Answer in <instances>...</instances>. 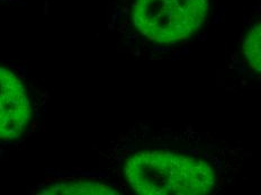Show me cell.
<instances>
[{"mask_svg": "<svg viewBox=\"0 0 261 195\" xmlns=\"http://www.w3.org/2000/svg\"><path fill=\"white\" fill-rule=\"evenodd\" d=\"M125 177L135 193L143 195L208 194L215 173L204 160L167 151H141L125 164Z\"/></svg>", "mask_w": 261, "mask_h": 195, "instance_id": "cell-1", "label": "cell"}, {"mask_svg": "<svg viewBox=\"0 0 261 195\" xmlns=\"http://www.w3.org/2000/svg\"><path fill=\"white\" fill-rule=\"evenodd\" d=\"M211 0H132L134 30L156 44H175L193 36L207 21Z\"/></svg>", "mask_w": 261, "mask_h": 195, "instance_id": "cell-2", "label": "cell"}, {"mask_svg": "<svg viewBox=\"0 0 261 195\" xmlns=\"http://www.w3.org/2000/svg\"><path fill=\"white\" fill-rule=\"evenodd\" d=\"M34 116V103L25 80L0 66V141L13 143L26 134Z\"/></svg>", "mask_w": 261, "mask_h": 195, "instance_id": "cell-3", "label": "cell"}, {"mask_svg": "<svg viewBox=\"0 0 261 195\" xmlns=\"http://www.w3.org/2000/svg\"><path fill=\"white\" fill-rule=\"evenodd\" d=\"M243 53L254 71L261 74V19L250 29L243 43Z\"/></svg>", "mask_w": 261, "mask_h": 195, "instance_id": "cell-5", "label": "cell"}, {"mask_svg": "<svg viewBox=\"0 0 261 195\" xmlns=\"http://www.w3.org/2000/svg\"><path fill=\"white\" fill-rule=\"evenodd\" d=\"M37 194H118L106 184L90 181H58L36 188Z\"/></svg>", "mask_w": 261, "mask_h": 195, "instance_id": "cell-4", "label": "cell"}]
</instances>
